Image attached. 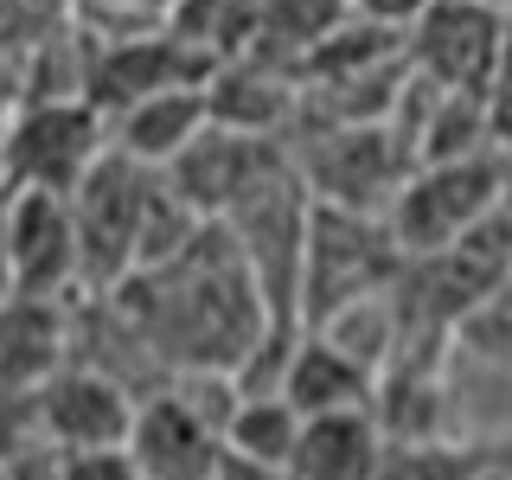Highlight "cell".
<instances>
[{
  "instance_id": "22",
  "label": "cell",
  "mask_w": 512,
  "mask_h": 480,
  "mask_svg": "<svg viewBox=\"0 0 512 480\" xmlns=\"http://www.w3.org/2000/svg\"><path fill=\"white\" fill-rule=\"evenodd\" d=\"M0 480H71V455L58 442L32 436V429H7V455H0Z\"/></svg>"
},
{
  "instance_id": "19",
  "label": "cell",
  "mask_w": 512,
  "mask_h": 480,
  "mask_svg": "<svg viewBox=\"0 0 512 480\" xmlns=\"http://www.w3.org/2000/svg\"><path fill=\"white\" fill-rule=\"evenodd\" d=\"M455 365H480V372L512 378V276L455 327Z\"/></svg>"
},
{
  "instance_id": "20",
  "label": "cell",
  "mask_w": 512,
  "mask_h": 480,
  "mask_svg": "<svg viewBox=\"0 0 512 480\" xmlns=\"http://www.w3.org/2000/svg\"><path fill=\"white\" fill-rule=\"evenodd\" d=\"M77 26L90 32L96 45H116V39H148V32H167L180 0H71Z\"/></svg>"
},
{
  "instance_id": "8",
  "label": "cell",
  "mask_w": 512,
  "mask_h": 480,
  "mask_svg": "<svg viewBox=\"0 0 512 480\" xmlns=\"http://www.w3.org/2000/svg\"><path fill=\"white\" fill-rule=\"evenodd\" d=\"M135 410L141 397L122 378L96 372V365H71L32 397H13L7 429H32V436L58 442L64 455H109V448H128V436H135Z\"/></svg>"
},
{
  "instance_id": "26",
  "label": "cell",
  "mask_w": 512,
  "mask_h": 480,
  "mask_svg": "<svg viewBox=\"0 0 512 480\" xmlns=\"http://www.w3.org/2000/svg\"><path fill=\"white\" fill-rule=\"evenodd\" d=\"M480 480H512V442H493V461H487Z\"/></svg>"
},
{
  "instance_id": "12",
  "label": "cell",
  "mask_w": 512,
  "mask_h": 480,
  "mask_svg": "<svg viewBox=\"0 0 512 480\" xmlns=\"http://www.w3.org/2000/svg\"><path fill=\"white\" fill-rule=\"evenodd\" d=\"M288 148V141H263V135H237V128H205L192 148L167 167V186L199 212L205 224H224L237 212V199L263 180V167Z\"/></svg>"
},
{
  "instance_id": "15",
  "label": "cell",
  "mask_w": 512,
  "mask_h": 480,
  "mask_svg": "<svg viewBox=\"0 0 512 480\" xmlns=\"http://www.w3.org/2000/svg\"><path fill=\"white\" fill-rule=\"evenodd\" d=\"M391 436L378 410H340V416H308L295 448V480H378Z\"/></svg>"
},
{
  "instance_id": "14",
  "label": "cell",
  "mask_w": 512,
  "mask_h": 480,
  "mask_svg": "<svg viewBox=\"0 0 512 480\" xmlns=\"http://www.w3.org/2000/svg\"><path fill=\"white\" fill-rule=\"evenodd\" d=\"M282 397L301 416H340V410H372L378 404V378L359 359H346L327 333H301L295 352L282 365Z\"/></svg>"
},
{
  "instance_id": "4",
  "label": "cell",
  "mask_w": 512,
  "mask_h": 480,
  "mask_svg": "<svg viewBox=\"0 0 512 480\" xmlns=\"http://www.w3.org/2000/svg\"><path fill=\"white\" fill-rule=\"evenodd\" d=\"M288 148H295L320 205H346V212L372 218H391V205L404 199V186L423 167L397 122H320L301 128Z\"/></svg>"
},
{
  "instance_id": "18",
  "label": "cell",
  "mask_w": 512,
  "mask_h": 480,
  "mask_svg": "<svg viewBox=\"0 0 512 480\" xmlns=\"http://www.w3.org/2000/svg\"><path fill=\"white\" fill-rule=\"evenodd\" d=\"M493 461V442L448 436V442H391L378 480H480Z\"/></svg>"
},
{
  "instance_id": "16",
  "label": "cell",
  "mask_w": 512,
  "mask_h": 480,
  "mask_svg": "<svg viewBox=\"0 0 512 480\" xmlns=\"http://www.w3.org/2000/svg\"><path fill=\"white\" fill-rule=\"evenodd\" d=\"M109 128H116L122 154H135L141 167L167 173L173 160L212 128V96L205 90H160V96H148V103H135L128 116H116Z\"/></svg>"
},
{
  "instance_id": "23",
  "label": "cell",
  "mask_w": 512,
  "mask_h": 480,
  "mask_svg": "<svg viewBox=\"0 0 512 480\" xmlns=\"http://www.w3.org/2000/svg\"><path fill=\"white\" fill-rule=\"evenodd\" d=\"M436 7V0H359V20H372V26H391V32H410L423 13Z\"/></svg>"
},
{
  "instance_id": "1",
  "label": "cell",
  "mask_w": 512,
  "mask_h": 480,
  "mask_svg": "<svg viewBox=\"0 0 512 480\" xmlns=\"http://www.w3.org/2000/svg\"><path fill=\"white\" fill-rule=\"evenodd\" d=\"M109 301L135 327V340L154 352L167 384L186 372H244L276 340L269 301L250 276V256L231 237V224H205L173 263L141 269Z\"/></svg>"
},
{
  "instance_id": "11",
  "label": "cell",
  "mask_w": 512,
  "mask_h": 480,
  "mask_svg": "<svg viewBox=\"0 0 512 480\" xmlns=\"http://www.w3.org/2000/svg\"><path fill=\"white\" fill-rule=\"evenodd\" d=\"M77 308H84V295H7V320H0L7 404L77 365Z\"/></svg>"
},
{
  "instance_id": "13",
  "label": "cell",
  "mask_w": 512,
  "mask_h": 480,
  "mask_svg": "<svg viewBox=\"0 0 512 480\" xmlns=\"http://www.w3.org/2000/svg\"><path fill=\"white\" fill-rule=\"evenodd\" d=\"M128 461L141 468V480H218L224 436L180 391H154V397H141V410H135Z\"/></svg>"
},
{
  "instance_id": "3",
  "label": "cell",
  "mask_w": 512,
  "mask_h": 480,
  "mask_svg": "<svg viewBox=\"0 0 512 480\" xmlns=\"http://www.w3.org/2000/svg\"><path fill=\"white\" fill-rule=\"evenodd\" d=\"M410 256L397 244L391 218L346 212V205H314V237H308V282H301V327H327L359 301L397 295Z\"/></svg>"
},
{
  "instance_id": "24",
  "label": "cell",
  "mask_w": 512,
  "mask_h": 480,
  "mask_svg": "<svg viewBox=\"0 0 512 480\" xmlns=\"http://www.w3.org/2000/svg\"><path fill=\"white\" fill-rule=\"evenodd\" d=\"M71 480H141V468L128 461V448H109V455H71Z\"/></svg>"
},
{
  "instance_id": "10",
  "label": "cell",
  "mask_w": 512,
  "mask_h": 480,
  "mask_svg": "<svg viewBox=\"0 0 512 480\" xmlns=\"http://www.w3.org/2000/svg\"><path fill=\"white\" fill-rule=\"evenodd\" d=\"M7 295H84V244L64 192H7Z\"/></svg>"
},
{
  "instance_id": "9",
  "label": "cell",
  "mask_w": 512,
  "mask_h": 480,
  "mask_svg": "<svg viewBox=\"0 0 512 480\" xmlns=\"http://www.w3.org/2000/svg\"><path fill=\"white\" fill-rule=\"evenodd\" d=\"M512 52L506 0H436L410 26V71L436 90L493 96Z\"/></svg>"
},
{
  "instance_id": "17",
  "label": "cell",
  "mask_w": 512,
  "mask_h": 480,
  "mask_svg": "<svg viewBox=\"0 0 512 480\" xmlns=\"http://www.w3.org/2000/svg\"><path fill=\"white\" fill-rule=\"evenodd\" d=\"M301 429H308V416L288 404V397H250V391H244V410L231 416V436H224V448L256 455V461H276V468L295 474Z\"/></svg>"
},
{
  "instance_id": "6",
  "label": "cell",
  "mask_w": 512,
  "mask_h": 480,
  "mask_svg": "<svg viewBox=\"0 0 512 480\" xmlns=\"http://www.w3.org/2000/svg\"><path fill=\"white\" fill-rule=\"evenodd\" d=\"M154 192H160V167H141L122 148H109L103 167L71 192L77 244H84V295H116L122 282H135Z\"/></svg>"
},
{
  "instance_id": "7",
  "label": "cell",
  "mask_w": 512,
  "mask_h": 480,
  "mask_svg": "<svg viewBox=\"0 0 512 480\" xmlns=\"http://www.w3.org/2000/svg\"><path fill=\"white\" fill-rule=\"evenodd\" d=\"M116 148V128L90 96L26 103L7 116V192H64L90 180Z\"/></svg>"
},
{
  "instance_id": "2",
  "label": "cell",
  "mask_w": 512,
  "mask_h": 480,
  "mask_svg": "<svg viewBox=\"0 0 512 480\" xmlns=\"http://www.w3.org/2000/svg\"><path fill=\"white\" fill-rule=\"evenodd\" d=\"M314 205L320 199H314L308 173H301L295 148H282L263 167V180L237 199V212L224 218V224H231V237L250 256V276H256V288H263V301H269L276 333H308V327H301V282H308Z\"/></svg>"
},
{
  "instance_id": "21",
  "label": "cell",
  "mask_w": 512,
  "mask_h": 480,
  "mask_svg": "<svg viewBox=\"0 0 512 480\" xmlns=\"http://www.w3.org/2000/svg\"><path fill=\"white\" fill-rule=\"evenodd\" d=\"M77 26L71 0H0V39H7V64H20L32 52H45L52 39Z\"/></svg>"
},
{
  "instance_id": "5",
  "label": "cell",
  "mask_w": 512,
  "mask_h": 480,
  "mask_svg": "<svg viewBox=\"0 0 512 480\" xmlns=\"http://www.w3.org/2000/svg\"><path fill=\"white\" fill-rule=\"evenodd\" d=\"M512 212V160L506 148L468 154V160H429L416 167V180L404 186V199L391 205V231L404 256H436L461 237H474L480 224H493Z\"/></svg>"
},
{
  "instance_id": "25",
  "label": "cell",
  "mask_w": 512,
  "mask_h": 480,
  "mask_svg": "<svg viewBox=\"0 0 512 480\" xmlns=\"http://www.w3.org/2000/svg\"><path fill=\"white\" fill-rule=\"evenodd\" d=\"M218 480H295L288 468H276V461H256V455H237V448H224V468Z\"/></svg>"
}]
</instances>
